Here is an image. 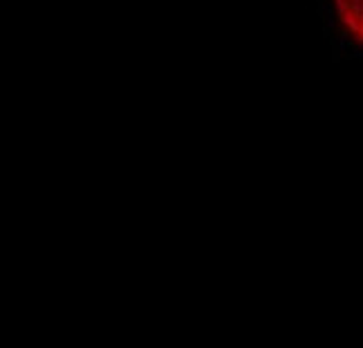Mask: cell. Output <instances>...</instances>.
<instances>
[{
	"instance_id": "obj_1",
	"label": "cell",
	"mask_w": 363,
	"mask_h": 348,
	"mask_svg": "<svg viewBox=\"0 0 363 348\" xmlns=\"http://www.w3.org/2000/svg\"><path fill=\"white\" fill-rule=\"evenodd\" d=\"M337 23L347 38L363 45V0H332Z\"/></svg>"
}]
</instances>
